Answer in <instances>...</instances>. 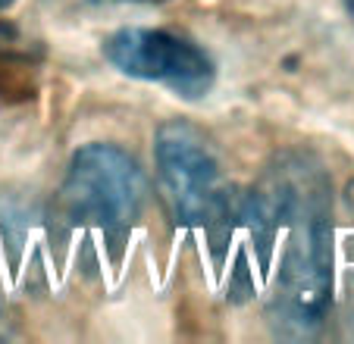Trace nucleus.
Segmentation results:
<instances>
[{
    "mask_svg": "<svg viewBox=\"0 0 354 344\" xmlns=\"http://www.w3.org/2000/svg\"><path fill=\"white\" fill-rule=\"evenodd\" d=\"M248 219L263 235L286 229L270 319L288 338L314 335L333 304V210L320 166L288 157L248 198Z\"/></svg>",
    "mask_w": 354,
    "mask_h": 344,
    "instance_id": "obj_1",
    "label": "nucleus"
},
{
    "mask_svg": "<svg viewBox=\"0 0 354 344\" xmlns=\"http://www.w3.org/2000/svg\"><path fill=\"white\" fill-rule=\"evenodd\" d=\"M147 200V179L138 160L116 144H85L73 153L57 207L69 222L104 232H126Z\"/></svg>",
    "mask_w": 354,
    "mask_h": 344,
    "instance_id": "obj_2",
    "label": "nucleus"
},
{
    "mask_svg": "<svg viewBox=\"0 0 354 344\" xmlns=\"http://www.w3.org/2000/svg\"><path fill=\"white\" fill-rule=\"evenodd\" d=\"M154 157L160 188L176 219L188 225L220 219L229 191L223 182L220 160L198 128L182 120L163 122L154 138Z\"/></svg>",
    "mask_w": 354,
    "mask_h": 344,
    "instance_id": "obj_3",
    "label": "nucleus"
},
{
    "mask_svg": "<svg viewBox=\"0 0 354 344\" xmlns=\"http://www.w3.org/2000/svg\"><path fill=\"white\" fill-rule=\"evenodd\" d=\"M104 57L122 75L163 85L182 100L207 97L216 82L210 53L185 35L163 28H120L104 41Z\"/></svg>",
    "mask_w": 354,
    "mask_h": 344,
    "instance_id": "obj_4",
    "label": "nucleus"
},
{
    "mask_svg": "<svg viewBox=\"0 0 354 344\" xmlns=\"http://www.w3.org/2000/svg\"><path fill=\"white\" fill-rule=\"evenodd\" d=\"M345 10H348V16L354 19V0H345Z\"/></svg>",
    "mask_w": 354,
    "mask_h": 344,
    "instance_id": "obj_5",
    "label": "nucleus"
},
{
    "mask_svg": "<svg viewBox=\"0 0 354 344\" xmlns=\"http://www.w3.org/2000/svg\"><path fill=\"white\" fill-rule=\"evenodd\" d=\"M13 3H16V0H0V10H10Z\"/></svg>",
    "mask_w": 354,
    "mask_h": 344,
    "instance_id": "obj_6",
    "label": "nucleus"
},
{
    "mask_svg": "<svg viewBox=\"0 0 354 344\" xmlns=\"http://www.w3.org/2000/svg\"><path fill=\"white\" fill-rule=\"evenodd\" d=\"M132 3H167V0H132Z\"/></svg>",
    "mask_w": 354,
    "mask_h": 344,
    "instance_id": "obj_7",
    "label": "nucleus"
},
{
    "mask_svg": "<svg viewBox=\"0 0 354 344\" xmlns=\"http://www.w3.org/2000/svg\"><path fill=\"white\" fill-rule=\"evenodd\" d=\"M0 319H3V304H0Z\"/></svg>",
    "mask_w": 354,
    "mask_h": 344,
    "instance_id": "obj_8",
    "label": "nucleus"
}]
</instances>
